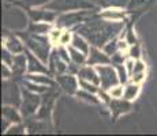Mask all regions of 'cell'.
Instances as JSON below:
<instances>
[{
	"label": "cell",
	"instance_id": "cell-42",
	"mask_svg": "<svg viewBox=\"0 0 157 136\" xmlns=\"http://www.w3.org/2000/svg\"><path fill=\"white\" fill-rule=\"evenodd\" d=\"M8 67H10L8 64L3 63V65H2V75H3V78H4V79H8V78L11 76V69Z\"/></svg>",
	"mask_w": 157,
	"mask_h": 136
},
{
	"label": "cell",
	"instance_id": "cell-36",
	"mask_svg": "<svg viewBox=\"0 0 157 136\" xmlns=\"http://www.w3.org/2000/svg\"><path fill=\"white\" fill-rule=\"evenodd\" d=\"M128 56L132 57V59H135V60L140 59V56H141V48H140V45H138V44L131 45V48L128 49Z\"/></svg>",
	"mask_w": 157,
	"mask_h": 136
},
{
	"label": "cell",
	"instance_id": "cell-20",
	"mask_svg": "<svg viewBox=\"0 0 157 136\" xmlns=\"http://www.w3.org/2000/svg\"><path fill=\"white\" fill-rule=\"evenodd\" d=\"M6 48H7L13 54H19V53L25 52V48H23L22 41L17 37H8L7 40H6Z\"/></svg>",
	"mask_w": 157,
	"mask_h": 136
},
{
	"label": "cell",
	"instance_id": "cell-30",
	"mask_svg": "<svg viewBox=\"0 0 157 136\" xmlns=\"http://www.w3.org/2000/svg\"><path fill=\"white\" fill-rule=\"evenodd\" d=\"M108 94H109V97L111 98H113V99L123 98V95H124V89H123V86L116 84V86L111 87V89L108 90Z\"/></svg>",
	"mask_w": 157,
	"mask_h": 136
},
{
	"label": "cell",
	"instance_id": "cell-5",
	"mask_svg": "<svg viewBox=\"0 0 157 136\" xmlns=\"http://www.w3.org/2000/svg\"><path fill=\"white\" fill-rule=\"evenodd\" d=\"M96 69H97L98 75H100V82H101L102 90H109L111 87L116 86L120 82L117 72L115 71V68L111 67V65L101 64V65H97Z\"/></svg>",
	"mask_w": 157,
	"mask_h": 136
},
{
	"label": "cell",
	"instance_id": "cell-2",
	"mask_svg": "<svg viewBox=\"0 0 157 136\" xmlns=\"http://www.w3.org/2000/svg\"><path fill=\"white\" fill-rule=\"evenodd\" d=\"M26 45L33 54L38 57L41 61L47 63L49 60V38H44L40 34H33V35H25Z\"/></svg>",
	"mask_w": 157,
	"mask_h": 136
},
{
	"label": "cell",
	"instance_id": "cell-23",
	"mask_svg": "<svg viewBox=\"0 0 157 136\" xmlns=\"http://www.w3.org/2000/svg\"><path fill=\"white\" fill-rule=\"evenodd\" d=\"M71 45H72L74 48H77L78 50H81L82 53L89 54V50H90V49H89V44H87V41H86L81 34H75L74 37H72Z\"/></svg>",
	"mask_w": 157,
	"mask_h": 136
},
{
	"label": "cell",
	"instance_id": "cell-14",
	"mask_svg": "<svg viewBox=\"0 0 157 136\" xmlns=\"http://www.w3.org/2000/svg\"><path fill=\"white\" fill-rule=\"evenodd\" d=\"M122 10L123 8H105L100 14V17H101V19L111 20V22H123L126 14Z\"/></svg>",
	"mask_w": 157,
	"mask_h": 136
},
{
	"label": "cell",
	"instance_id": "cell-26",
	"mask_svg": "<svg viewBox=\"0 0 157 136\" xmlns=\"http://www.w3.org/2000/svg\"><path fill=\"white\" fill-rule=\"evenodd\" d=\"M28 80H32L34 83H38V84H43V86H52L53 84V80L48 76H44V75H28Z\"/></svg>",
	"mask_w": 157,
	"mask_h": 136
},
{
	"label": "cell",
	"instance_id": "cell-45",
	"mask_svg": "<svg viewBox=\"0 0 157 136\" xmlns=\"http://www.w3.org/2000/svg\"><path fill=\"white\" fill-rule=\"evenodd\" d=\"M57 52H59V54H60V56H62L63 59H64L68 63V56H70V52H68V49L66 50L64 48H57Z\"/></svg>",
	"mask_w": 157,
	"mask_h": 136
},
{
	"label": "cell",
	"instance_id": "cell-9",
	"mask_svg": "<svg viewBox=\"0 0 157 136\" xmlns=\"http://www.w3.org/2000/svg\"><path fill=\"white\" fill-rule=\"evenodd\" d=\"M48 63H49L51 72H52V74H56V75L63 74V72L67 71V68H68L67 61L60 56L59 52H57V49H55L52 53L49 54V60H48Z\"/></svg>",
	"mask_w": 157,
	"mask_h": 136
},
{
	"label": "cell",
	"instance_id": "cell-35",
	"mask_svg": "<svg viewBox=\"0 0 157 136\" xmlns=\"http://www.w3.org/2000/svg\"><path fill=\"white\" fill-rule=\"evenodd\" d=\"M2 60H3V63H6V64L13 65L14 54L11 53L8 49H2Z\"/></svg>",
	"mask_w": 157,
	"mask_h": 136
},
{
	"label": "cell",
	"instance_id": "cell-15",
	"mask_svg": "<svg viewBox=\"0 0 157 136\" xmlns=\"http://www.w3.org/2000/svg\"><path fill=\"white\" fill-rule=\"evenodd\" d=\"M30 18H32L34 22H52L56 18L55 13L52 10H32L29 13Z\"/></svg>",
	"mask_w": 157,
	"mask_h": 136
},
{
	"label": "cell",
	"instance_id": "cell-31",
	"mask_svg": "<svg viewBox=\"0 0 157 136\" xmlns=\"http://www.w3.org/2000/svg\"><path fill=\"white\" fill-rule=\"evenodd\" d=\"M62 27H55V29H51V31L48 33V38H49V41L52 42V44H57L59 42V40H60V35H62Z\"/></svg>",
	"mask_w": 157,
	"mask_h": 136
},
{
	"label": "cell",
	"instance_id": "cell-39",
	"mask_svg": "<svg viewBox=\"0 0 157 136\" xmlns=\"http://www.w3.org/2000/svg\"><path fill=\"white\" fill-rule=\"evenodd\" d=\"M145 71H146V65H145V63L141 61V60H137V61H135L132 74H138V72H145Z\"/></svg>",
	"mask_w": 157,
	"mask_h": 136
},
{
	"label": "cell",
	"instance_id": "cell-21",
	"mask_svg": "<svg viewBox=\"0 0 157 136\" xmlns=\"http://www.w3.org/2000/svg\"><path fill=\"white\" fill-rule=\"evenodd\" d=\"M96 4L104 8H124L128 6L130 0H94Z\"/></svg>",
	"mask_w": 157,
	"mask_h": 136
},
{
	"label": "cell",
	"instance_id": "cell-44",
	"mask_svg": "<svg viewBox=\"0 0 157 136\" xmlns=\"http://www.w3.org/2000/svg\"><path fill=\"white\" fill-rule=\"evenodd\" d=\"M126 41H127L130 45L137 44V38H135V35H134V33H132V30H128V31H127V38H126Z\"/></svg>",
	"mask_w": 157,
	"mask_h": 136
},
{
	"label": "cell",
	"instance_id": "cell-22",
	"mask_svg": "<svg viewBox=\"0 0 157 136\" xmlns=\"http://www.w3.org/2000/svg\"><path fill=\"white\" fill-rule=\"evenodd\" d=\"M51 29H52V27H51L49 22H33L29 27L30 33H33V34H40V35H44V34H47V33H49Z\"/></svg>",
	"mask_w": 157,
	"mask_h": 136
},
{
	"label": "cell",
	"instance_id": "cell-28",
	"mask_svg": "<svg viewBox=\"0 0 157 136\" xmlns=\"http://www.w3.org/2000/svg\"><path fill=\"white\" fill-rule=\"evenodd\" d=\"M79 87L82 90H86V91H89V93H93V94L98 93V86L97 84L92 83V82H89V80H85V79H79Z\"/></svg>",
	"mask_w": 157,
	"mask_h": 136
},
{
	"label": "cell",
	"instance_id": "cell-27",
	"mask_svg": "<svg viewBox=\"0 0 157 136\" xmlns=\"http://www.w3.org/2000/svg\"><path fill=\"white\" fill-rule=\"evenodd\" d=\"M77 97L79 99H82V101L89 102V104H98L97 97H94L93 93H89V91H86V90H81V91H78Z\"/></svg>",
	"mask_w": 157,
	"mask_h": 136
},
{
	"label": "cell",
	"instance_id": "cell-1",
	"mask_svg": "<svg viewBox=\"0 0 157 136\" xmlns=\"http://www.w3.org/2000/svg\"><path fill=\"white\" fill-rule=\"evenodd\" d=\"M123 22L111 20H87L78 27V33L94 46H102L123 30Z\"/></svg>",
	"mask_w": 157,
	"mask_h": 136
},
{
	"label": "cell",
	"instance_id": "cell-33",
	"mask_svg": "<svg viewBox=\"0 0 157 136\" xmlns=\"http://www.w3.org/2000/svg\"><path fill=\"white\" fill-rule=\"evenodd\" d=\"M49 0H22V4L25 7H29V8H34V7H38V6H44V4H48Z\"/></svg>",
	"mask_w": 157,
	"mask_h": 136
},
{
	"label": "cell",
	"instance_id": "cell-37",
	"mask_svg": "<svg viewBox=\"0 0 157 136\" xmlns=\"http://www.w3.org/2000/svg\"><path fill=\"white\" fill-rule=\"evenodd\" d=\"M134 65H135V60L132 59V57H130V59H127L124 61V68L126 71H127L128 76H131L132 75V71H134Z\"/></svg>",
	"mask_w": 157,
	"mask_h": 136
},
{
	"label": "cell",
	"instance_id": "cell-25",
	"mask_svg": "<svg viewBox=\"0 0 157 136\" xmlns=\"http://www.w3.org/2000/svg\"><path fill=\"white\" fill-rule=\"evenodd\" d=\"M138 94H140V84L132 82V83H130L124 87V95H123V98L131 101V99L137 98Z\"/></svg>",
	"mask_w": 157,
	"mask_h": 136
},
{
	"label": "cell",
	"instance_id": "cell-43",
	"mask_svg": "<svg viewBox=\"0 0 157 136\" xmlns=\"http://www.w3.org/2000/svg\"><path fill=\"white\" fill-rule=\"evenodd\" d=\"M119 79H120V82H122V83H124L126 80H127V76H128V74H127V71H126V68H122L119 65Z\"/></svg>",
	"mask_w": 157,
	"mask_h": 136
},
{
	"label": "cell",
	"instance_id": "cell-3",
	"mask_svg": "<svg viewBox=\"0 0 157 136\" xmlns=\"http://www.w3.org/2000/svg\"><path fill=\"white\" fill-rule=\"evenodd\" d=\"M45 6L52 11H79L94 8V4L89 0H52Z\"/></svg>",
	"mask_w": 157,
	"mask_h": 136
},
{
	"label": "cell",
	"instance_id": "cell-29",
	"mask_svg": "<svg viewBox=\"0 0 157 136\" xmlns=\"http://www.w3.org/2000/svg\"><path fill=\"white\" fill-rule=\"evenodd\" d=\"M104 52L108 54V56H112L116 52H119V44H117L116 40H111L108 41L107 44L104 45Z\"/></svg>",
	"mask_w": 157,
	"mask_h": 136
},
{
	"label": "cell",
	"instance_id": "cell-41",
	"mask_svg": "<svg viewBox=\"0 0 157 136\" xmlns=\"http://www.w3.org/2000/svg\"><path fill=\"white\" fill-rule=\"evenodd\" d=\"M145 3H146V0H130L127 7L130 10H132V8H137V7H140V6H144Z\"/></svg>",
	"mask_w": 157,
	"mask_h": 136
},
{
	"label": "cell",
	"instance_id": "cell-8",
	"mask_svg": "<svg viewBox=\"0 0 157 136\" xmlns=\"http://www.w3.org/2000/svg\"><path fill=\"white\" fill-rule=\"evenodd\" d=\"M90 13H83L82 10L79 11H74V13H66L62 14L60 17H57L56 19V26L59 27H64V29H68V27H72L75 25H78L79 22H83L86 17H89Z\"/></svg>",
	"mask_w": 157,
	"mask_h": 136
},
{
	"label": "cell",
	"instance_id": "cell-24",
	"mask_svg": "<svg viewBox=\"0 0 157 136\" xmlns=\"http://www.w3.org/2000/svg\"><path fill=\"white\" fill-rule=\"evenodd\" d=\"M68 52H70V59L72 60V63H74L75 65H82L83 63L86 61V54L82 53L81 50H78L77 48H74L72 45L68 48Z\"/></svg>",
	"mask_w": 157,
	"mask_h": 136
},
{
	"label": "cell",
	"instance_id": "cell-6",
	"mask_svg": "<svg viewBox=\"0 0 157 136\" xmlns=\"http://www.w3.org/2000/svg\"><path fill=\"white\" fill-rule=\"evenodd\" d=\"M40 104H41L40 97L26 89V91H23L22 94V102H21V108L22 109H21V112H22L23 116L29 117L36 113Z\"/></svg>",
	"mask_w": 157,
	"mask_h": 136
},
{
	"label": "cell",
	"instance_id": "cell-4",
	"mask_svg": "<svg viewBox=\"0 0 157 136\" xmlns=\"http://www.w3.org/2000/svg\"><path fill=\"white\" fill-rule=\"evenodd\" d=\"M4 26L13 30H21L26 26V15L22 10L6 6L4 11Z\"/></svg>",
	"mask_w": 157,
	"mask_h": 136
},
{
	"label": "cell",
	"instance_id": "cell-32",
	"mask_svg": "<svg viewBox=\"0 0 157 136\" xmlns=\"http://www.w3.org/2000/svg\"><path fill=\"white\" fill-rule=\"evenodd\" d=\"M26 89L30 90V91H36V93H45L47 91V87H44L43 84H38V83H34V82L29 80L25 83Z\"/></svg>",
	"mask_w": 157,
	"mask_h": 136
},
{
	"label": "cell",
	"instance_id": "cell-40",
	"mask_svg": "<svg viewBox=\"0 0 157 136\" xmlns=\"http://www.w3.org/2000/svg\"><path fill=\"white\" fill-rule=\"evenodd\" d=\"M144 79H145V72H138V74H132L131 75V80L134 82V83L140 84Z\"/></svg>",
	"mask_w": 157,
	"mask_h": 136
},
{
	"label": "cell",
	"instance_id": "cell-7",
	"mask_svg": "<svg viewBox=\"0 0 157 136\" xmlns=\"http://www.w3.org/2000/svg\"><path fill=\"white\" fill-rule=\"evenodd\" d=\"M3 102L4 105H13V106L21 105V94L17 83L7 79L3 82Z\"/></svg>",
	"mask_w": 157,
	"mask_h": 136
},
{
	"label": "cell",
	"instance_id": "cell-19",
	"mask_svg": "<svg viewBox=\"0 0 157 136\" xmlns=\"http://www.w3.org/2000/svg\"><path fill=\"white\" fill-rule=\"evenodd\" d=\"M2 114H3V119L7 120L8 123L19 124V121H21L19 113H18L15 106H13V105H4L2 109Z\"/></svg>",
	"mask_w": 157,
	"mask_h": 136
},
{
	"label": "cell",
	"instance_id": "cell-18",
	"mask_svg": "<svg viewBox=\"0 0 157 136\" xmlns=\"http://www.w3.org/2000/svg\"><path fill=\"white\" fill-rule=\"evenodd\" d=\"M111 106V110H112L113 116H119V114H123V113H127V112L131 109V105H130L128 99H124V101H122V99H113L112 102L109 104Z\"/></svg>",
	"mask_w": 157,
	"mask_h": 136
},
{
	"label": "cell",
	"instance_id": "cell-16",
	"mask_svg": "<svg viewBox=\"0 0 157 136\" xmlns=\"http://www.w3.org/2000/svg\"><path fill=\"white\" fill-rule=\"evenodd\" d=\"M53 101H55V94H47L44 97V99L41 101V109L38 112V119H43V120L49 119Z\"/></svg>",
	"mask_w": 157,
	"mask_h": 136
},
{
	"label": "cell",
	"instance_id": "cell-34",
	"mask_svg": "<svg viewBox=\"0 0 157 136\" xmlns=\"http://www.w3.org/2000/svg\"><path fill=\"white\" fill-rule=\"evenodd\" d=\"M72 37H74V35L71 34V31H68V30H64V31L62 33V35H60L59 44L63 45V46H66V45H68V44H71V42H72Z\"/></svg>",
	"mask_w": 157,
	"mask_h": 136
},
{
	"label": "cell",
	"instance_id": "cell-10",
	"mask_svg": "<svg viewBox=\"0 0 157 136\" xmlns=\"http://www.w3.org/2000/svg\"><path fill=\"white\" fill-rule=\"evenodd\" d=\"M87 64L89 65H101V64H108L111 61L108 54L105 52H101L97 46L90 48L89 54H87Z\"/></svg>",
	"mask_w": 157,
	"mask_h": 136
},
{
	"label": "cell",
	"instance_id": "cell-13",
	"mask_svg": "<svg viewBox=\"0 0 157 136\" xmlns=\"http://www.w3.org/2000/svg\"><path fill=\"white\" fill-rule=\"evenodd\" d=\"M78 76H79V79H85V80H89L92 82V83L97 84V86H100L101 82H100V75H98L97 69L92 68L89 65V67H82L78 69Z\"/></svg>",
	"mask_w": 157,
	"mask_h": 136
},
{
	"label": "cell",
	"instance_id": "cell-38",
	"mask_svg": "<svg viewBox=\"0 0 157 136\" xmlns=\"http://www.w3.org/2000/svg\"><path fill=\"white\" fill-rule=\"evenodd\" d=\"M23 131H25V128H23L22 125H14V127H10L8 128V131H7V134L8 135H22L23 134Z\"/></svg>",
	"mask_w": 157,
	"mask_h": 136
},
{
	"label": "cell",
	"instance_id": "cell-17",
	"mask_svg": "<svg viewBox=\"0 0 157 136\" xmlns=\"http://www.w3.org/2000/svg\"><path fill=\"white\" fill-rule=\"evenodd\" d=\"M26 54V53H25ZM25 54H14V60H13V65H11V68H13L14 74L18 75V76H21V75L25 72V69L28 68V56H25Z\"/></svg>",
	"mask_w": 157,
	"mask_h": 136
},
{
	"label": "cell",
	"instance_id": "cell-11",
	"mask_svg": "<svg viewBox=\"0 0 157 136\" xmlns=\"http://www.w3.org/2000/svg\"><path fill=\"white\" fill-rule=\"evenodd\" d=\"M57 83L68 94H74L78 90V82L72 75H59L57 76Z\"/></svg>",
	"mask_w": 157,
	"mask_h": 136
},
{
	"label": "cell",
	"instance_id": "cell-12",
	"mask_svg": "<svg viewBox=\"0 0 157 136\" xmlns=\"http://www.w3.org/2000/svg\"><path fill=\"white\" fill-rule=\"evenodd\" d=\"M28 56V71L30 74H48L47 67H44L43 63L37 56H33V53L25 52Z\"/></svg>",
	"mask_w": 157,
	"mask_h": 136
}]
</instances>
